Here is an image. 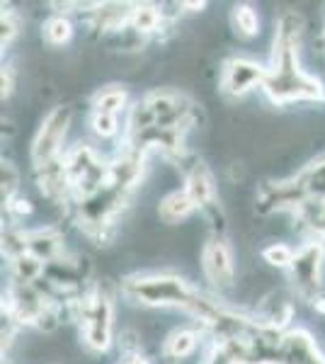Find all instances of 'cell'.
<instances>
[{"instance_id":"cell-1","label":"cell","mask_w":325,"mask_h":364,"mask_svg":"<svg viewBox=\"0 0 325 364\" xmlns=\"http://www.w3.org/2000/svg\"><path fill=\"white\" fill-rule=\"evenodd\" d=\"M275 37V58H272V70L265 78V90L275 102H287V100H321L323 87L316 78L306 75L297 66V44L301 34V20L294 13H287L277 25Z\"/></svg>"},{"instance_id":"cell-2","label":"cell","mask_w":325,"mask_h":364,"mask_svg":"<svg viewBox=\"0 0 325 364\" xmlns=\"http://www.w3.org/2000/svg\"><path fill=\"white\" fill-rule=\"evenodd\" d=\"M127 294L136 299L141 304H151V306H182L194 311L199 304L197 291L192 289L187 282L177 277H141V279H129L127 282Z\"/></svg>"},{"instance_id":"cell-3","label":"cell","mask_w":325,"mask_h":364,"mask_svg":"<svg viewBox=\"0 0 325 364\" xmlns=\"http://www.w3.org/2000/svg\"><path fill=\"white\" fill-rule=\"evenodd\" d=\"M80 333L87 348L107 350L112 340V301L102 291L82 296L78 301Z\"/></svg>"},{"instance_id":"cell-4","label":"cell","mask_w":325,"mask_h":364,"mask_svg":"<svg viewBox=\"0 0 325 364\" xmlns=\"http://www.w3.org/2000/svg\"><path fill=\"white\" fill-rule=\"evenodd\" d=\"M68 124H70V109L63 107V105H58V107H54L46 114L44 124H41L32 146V156L37 161V166H46V163L58 161V151H61Z\"/></svg>"},{"instance_id":"cell-5","label":"cell","mask_w":325,"mask_h":364,"mask_svg":"<svg viewBox=\"0 0 325 364\" xmlns=\"http://www.w3.org/2000/svg\"><path fill=\"white\" fill-rule=\"evenodd\" d=\"M202 267L211 284L221 287V289L233 284V257H230V250L223 240H209L204 245Z\"/></svg>"},{"instance_id":"cell-6","label":"cell","mask_w":325,"mask_h":364,"mask_svg":"<svg viewBox=\"0 0 325 364\" xmlns=\"http://www.w3.org/2000/svg\"><path fill=\"white\" fill-rule=\"evenodd\" d=\"M321 265H323V248L318 243L304 245L292 262L294 269V284L299 287L301 294H313L318 289L321 279Z\"/></svg>"},{"instance_id":"cell-7","label":"cell","mask_w":325,"mask_h":364,"mask_svg":"<svg viewBox=\"0 0 325 364\" xmlns=\"http://www.w3.org/2000/svg\"><path fill=\"white\" fill-rule=\"evenodd\" d=\"M265 78H267V70L260 68L257 63H252V61L238 58V61L226 63L223 75H221V87L228 95H243V92L252 90V87L260 83L265 85Z\"/></svg>"},{"instance_id":"cell-8","label":"cell","mask_w":325,"mask_h":364,"mask_svg":"<svg viewBox=\"0 0 325 364\" xmlns=\"http://www.w3.org/2000/svg\"><path fill=\"white\" fill-rule=\"evenodd\" d=\"M27 250L37 260L54 262L63 250V238L58 236L54 228H41V231H34L27 236Z\"/></svg>"},{"instance_id":"cell-9","label":"cell","mask_w":325,"mask_h":364,"mask_svg":"<svg viewBox=\"0 0 325 364\" xmlns=\"http://www.w3.org/2000/svg\"><path fill=\"white\" fill-rule=\"evenodd\" d=\"M187 195L192 197L194 207H211L214 204V180H211L209 170L202 163H197L190 173H187Z\"/></svg>"},{"instance_id":"cell-10","label":"cell","mask_w":325,"mask_h":364,"mask_svg":"<svg viewBox=\"0 0 325 364\" xmlns=\"http://www.w3.org/2000/svg\"><path fill=\"white\" fill-rule=\"evenodd\" d=\"M192 211H194V202L187 192H170L161 202V207H158V214H161L165 224H177V221L187 219Z\"/></svg>"},{"instance_id":"cell-11","label":"cell","mask_w":325,"mask_h":364,"mask_svg":"<svg viewBox=\"0 0 325 364\" xmlns=\"http://www.w3.org/2000/svg\"><path fill=\"white\" fill-rule=\"evenodd\" d=\"M132 13L129 5H97L95 10V27L102 29V32H114V29H122L124 22H132Z\"/></svg>"},{"instance_id":"cell-12","label":"cell","mask_w":325,"mask_h":364,"mask_svg":"<svg viewBox=\"0 0 325 364\" xmlns=\"http://www.w3.org/2000/svg\"><path fill=\"white\" fill-rule=\"evenodd\" d=\"M194 348H197V336L192 331H175L165 340V355L173 357V360H182V357L192 355Z\"/></svg>"},{"instance_id":"cell-13","label":"cell","mask_w":325,"mask_h":364,"mask_svg":"<svg viewBox=\"0 0 325 364\" xmlns=\"http://www.w3.org/2000/svg\"><path fill=\"white\" fill-rule=\"evenodd\" d=\"M299 216L313 231L325 236V199H306L304 204H299Z\"/></svg>"},{"instance_id":"cell-14","label":"cell","mask_w":325,"mask_h":364,"mask_svg":"<svg viewBox=\"0 0 325 364\" xmlns=\"http://www.w3.org/2000/svg\"><path fill=\"white\" fill-rule=\"evenodd\" d=\"M233 27L238 34L243 37H255L260 32V20H257V13L250 8V5H235L233 10Z\"/></svg>"},{"instance_id":"cell-15","label":"cell","mask_w":325,"mask_h":364,"mask_svg":"<svg viewBox=\"0 0 325 364\" xmlns=\"http://www.w3.org/2000/svg\"><path fill=\"white\" fill-rule=\"evenodd\" d=\"M161 10H156L153 5H136L132 13V25L139 29V32H156L161 27Z\"/></svg>"},{"instance_id":"cell-16","label":"cell","mask_w":325,"mask_h":364,"mask_svg":"<svg viewBox=\"0 0 325 364\" xmlns=\"http://www.w3.org/2000/svg\"><path fill=\"white\" fill-rule=\"evenodd\" d=\"M124 100H127L124 90H119V87H107V90H102L95 97V112L117 117V112L124 107Z\"/></svg>"},{"instance_id":"cell-17","label":"cell","mask_w":325,"mask_h":364,"mask_svg":"<svg viewBox=\"0 0 325 364\" xmlns=\"http://www.w3.org/2000/svg\"><path fill=\"white\" fill-rule=\"evenodd\" d=\"M70 34H73V27H70V22L66 20V17H51V20H46L44 39L49 44H54V46L66 44L70 39Z\"/></svg>"},{"instance_id":"cell-18","label":"cell","mask_w":325,"mask_h":364,"mask_svg":"<svg viewBox=\"0 0 325 364\" xmlns=\"http://www.w3.org/2000/svg\"><path fill=\"white\" fill-rule=\"evenodd\" d=\"M262 257L270 262V265H279V267H287L294 262V257H297V252H294L292 248H287L284 243H275L270 245V248L262 250Z\"/></svg>"},{"instance_id":"cell-19","label":"cell","mask_w":325,"mask_h":364,"mask_svg":"<svg viewBox=\"0 0 325 364\" xmlns=\"http://www.w3.org/2000/svg\"><path fill=\"white\" fill-rule=\"evenodd\" d=\"M17 190V173L10 163H3V202H8L10 207V199H13Z\"/></svg>"},{"instance_id":"cell-20","label":"cell","mask_w":325,"mask_h":364,"mask_svg":"<svg viewBox=\"0 0 325 364\" xmlns=\"http://www.w3.org/2000/svg\"><path fill=\"white\" fill-rule=\"evenodd\" d=\"M92 127H95V132L100 136H112V134H117V117L95 112V117H92Z\"/></svg>"},{"instance_id":"cell-21","label":"cell","mask_w":325,"mask_h":364,"mask_svg":"<svg viewBox=\"0 0 325 364\" xmlns=\"http://www.w3.org/2000/svg\"><path fill=\"white\" fill-rule=\"evenodd\" d=\"M17 34V17L10 13H3V46L13 42V37Z\"/></svg>"},{"instance_id":"cell-22","label":"cell","mask_w":325,"mask_h":364,"mask_svg":"<svg viewBox=\"0 0 325 364\" xmlns=\"http://www.w3.org/2000/svg\"><path fill=\"white\" fill-rule=\"evenodd\" d=\"M204 364H235V360H233V355H230V352L221 345V348H216L214 352H211L209 360H206Z\"/></svg>"},{"instance_id":"cell-23","label":"cell","mask_w":325,"mask_h":364,"mask_svg":"<svg viewBox=\"0 0 325 364\" xmlns=\"http://www.w3.org/2000/svg\"><path fill=\"white\" fill-rule=\"evenodd\" d=\"M10 90H13V70L5 68L3 70V97L10 95Z\"/></svg>"},{"instance_id":"cell-24","label":"cell","mask_w":325,"mask_h":364,"mask_svg":"<svg viewBox=\"0 0 325 364\" xmlns=\"http://www.w3.org/2000/svg\"><path fill=\"white\" fill-rule=\"evenodd\" d=\"M124 364H149V360H144V357H139V355H134V357H129Z\"/></svg>"}]
</instances>
